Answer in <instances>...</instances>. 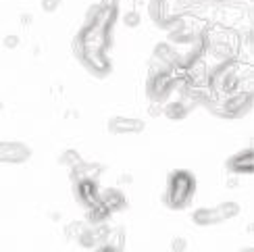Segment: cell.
Here are the masks:
<instances>
[{"mask_svg":"<svg viewBox=\"0 0 254 252\" xmlns=\"http://www.w3.org/2000/svg\"><path fill=\"white\" fill-rule=\"evenodd\" d=\"M125 25L127 27H137V25H140V17H137V13L125 15Z\"/></svg>","mask_w":254,"mask_h":252,"instance_id":"ffe728a7","label":"cell"},{"mask_svg":"<svg viewBox=\"0 0 254 252\" xmlns=\"http://www.w3.org/2000/svg\"><path fill=\"white\" fill-rule=\"evenodd\" d=\"M19 36L17 34H10V36H4V40H2V44H4V48H8V50H13V48H17L19 46Z\"/></svg>","mask_w":254,"mask_h":252,"instance_id":"ac0fdd59","label":"cell"},{"mask_svg":"<svg viewBox=\"0 0 254 252\" xmlns=\"http://www.w3.org/2000/svg\"><path fill=\"white\" fill-rule=\"evenodd\" d=\"M77 244L83 246V248H94V246H96V238H94L92 229H88V227L81 229V234L77 236Z\"/></svg>","mask_w":254,"mask_h":252,"instance_id":"4fadbf2b","label":"cell"},{"mask_svg":"<svg viewBox=\"0 0 254 252\" xmlns=\"http://www.w3.org/2000/svg\"><path fill=\"white\" fill-rule=\"evenodd\" d=\"M94 252H123V250L115 248V246H111V244H107V242H102V244H98V248L94 250Z\"/></svg>","mask_w":254,"mask_h":252,"instance_id":"44dd1931","label":"cell"},{"mask_svg":"<svg viewBox=\"0 0 254 252\" xmlns=\"http://www.w3.org/2000/svg\"><path fill=\"white\" fill-rule=\"evenodd\" d=\"M109 232H111V229H109L107 225H104V223L96 225V229H92V234H94V238H96V246H98V244H102V242H104V240H107Z\"/></svg>","mask_w":254,"mask_h":252,"instance_id":"9a60e30c","label":"cell"},{"mask_svg":"<svg viewBox=\"0 0 254 252\" xmlns=\"http://www.w3.org/2000/svg\"><path fill=\"white\" fill-rule=\"evenodd\" d=\"M104 242L115 246V248H119V250H123V246H125V232H123V229H111Z\"/></svg>","mask_w":254,"mask_h":252,"instance_id":"7c38bea8","label":"cell"},{"mask_svg":"<svg viewBox=\"0 0 254 252\" xmlns=\"http://www.w3.org/2000/svg\"><path fill=\"white\" fill-rule=\"evenodd\" d=\"M100 202L107 206L111 213H115V211H123L127 206V198L123 196L121 190H117V188H109V190L100 192Z\"/></svg>","mask_w":254,"mask_h":252,"instance_id":"277c9868","label":"cell"},{"mask_svg":"<svg viewBox=\"0 0 254 252\" xmlns=\"http://www.w3.org/2000/svg\"><path fill=\"white\" fill-rule=\"evenodd\" d=\"M242 252H252V248H246V250H242Z\"/></svg>","mask_w":254,"mask_h":252,"instance_id":"7402d4cb","label":"cell"},{"mask_svg":"<svg viewBox=\"0 0 254 252\" xmlns=\"http://www.w3.org/2000/svg\"><path fill=\"white\" fill-rule=\"evenodd\" d=\"M194 223L200 225V227H208V225H217L219 221H223V219L219 217L217 208H198L194 213Z\"/></svg>","mask_w":254,"mask_h":252,"instance_id":"ba28073f","label":"cell"},{"mask_svg":"<svg viewBox=\"0 0 254 252\" xmlns=\"http://www.w3.org/2000/svg\"><path fill=\"white\" fill-rule=\"evenodd\" d=\"M186 246H188V242L184 238H175L171 242V252H186Z\"/></svg>","mask_w":254,"mask_h":252,"instance_id":"d6986e66","label":"cell"},{"mask_svg":"<svg viewBox=\"0 0 254 252\" xmlns=\"http://www.w3.org/2000/svg\"><path fill=\"white\" fill-rule=\"evenodd\" d=\"M59 163L65 165V167H75L77 163H81V156L77 154V150H65V152L61 154Z\"/></svg>","mask_w":254,"mask_h":252,"instance_id":"5bb4252c","label":"cell"},{"mask_svg":"<svg viewBox=\"0 0 254 252\" xmlns=\"http://www.w3.org/2000/svg\"><path fill=\"white\" fill-rule=\"evenodd\" d=\"M31 150L21 142H0V163H23Z\"/></svg>","mask_w":254,"mask_h":252,"instance_id":"7a4b0ae2","label":"cell"},{"mask_svg":"<svg viewBox=\"0 0 254 252\" xmlns=\"http://www.w3.org/2000/svg\"><path fill=\"white\" fill-rule=\"evenodd\" d=\"M102 167L100 165H92V163H77L75 167H71V180L73 182H81V180H94L100 175Z\"/></svg>","mask_w":254,"mask_h":252,"instance_id":"8992f818","label":"cell"},{"mask_svg":"<svg viewBox=\"0 0 254 252\" xmlns=\"http://www.w3.org/2000/svg\"><path fill=\"white\" fill-rule=\"evenodd\" d=\"M83 227H86L83 223H71V225L67 227V238H69V240H77V236L81 234Z\"/></svg>","mask_w":254,"mask_h":252,"instance_id":"e0dca14e","label":"cell"},{"mask_svg":"<svg viewBox=\"0 0 254 252\" xmlns=\"http://www.w3.org/2000/svg\"><path fill=\"white\" fill-rule=\"evenodd\" d=\"M217 213L221 219H231V217H238L240 215V204L238 202H223L217 206Z\"/></svg>","mask_w":254,"mask_h":252,"instance_id":"8fae6325","label":"cell"},{"mask_svg":"<svg viewBox=\"0 0 254 252\" xmlns=\"http://www.w3.org/2000/svg\"><path fill=\"white\" fill-rule=\"evenodd\" d=\"M0 109H2V104H0Z\"/></svg>","mask_w":254,"mask_h":252,"instance_id":"603a6c76","label":"cell"},{"mask_svg":"<svg viewBox=\"0 0 254 252\" xmlns=\"http://www.w3.org/2000/svg\"><path fill=\"white\" fill-rule=\"evenodd\" d=\"M109 129L113 133H137L144 129V121L140 119H125V117H115L109 121Z\"/></svg>","mask_w":254,"mask_h":252,"instance_id":"5b68a950","label":"cell"},{"mask_svg":"<svg viewBox=\"0 0 254 252\" xmlns=\"http://www.w3.org/2000/svg\"><path fill=\"white\" fill-rule=\"evenodd\" d=\"M227 169L234 171V173H252V169H254L252 150L240 152V154L234 156V159H229V161H227Z\"/></svg>","mask_w":254,"mask_h":252,"instance_id":"52a82bcc","label":"cell"},{"mask_svg":"<svg viewBox=\"0 0 254 252\" xmlns=\"http://www.w3.org/2000/svg\"><path fill=\"white\" fill-rule=\"evenodd\" d=\"M111 217V211L107 206H104L102 202H96V204H92L88 206V215L86 219L92 223V225H100V223H107V219Z\"/></svg>","mask_w":254,"mask_h":252,"instance_id":"9c48e42d","label":"cell"},{"mask_svg":"<svg viewBox=\"0 0 254 252\" xmlns=\"http://www.w3.org/2000/svg\"><path fill=\"white\" fill-rule=\"evenodd\" d=\"M61 4H63V0H42V10L44 13H57Z\"/></svg>","mask_w":254,"mask_h":252,"instance_id":"2e32d148","label":"cell"},{"mask_svg":"<svg viewBox=\"0 0 254 252\" xmlns=\"http://www.w3.org/2000/svg\"><path fill=\"white\" fill-rule=\"evenodd\" d=\"M196 192V180L190 171H173L169 175L165 204L171 208H186Z\"/></svg>","mask_w":254,"mask_h":252,"instance_id":"6da1fadb","label":"cell"},{"mask_svg":"<svg viewBox=\"0 0 254 252\" xmlns=\"http://www.w3.org/2000/svg\"><path fill=\"white\" fill-rule=\"evenodd\" d=\"M163 113L167 115L169 119H184L188 115V107L184 102H171V104H167Z\"/></svg>","mask_w":254,"mask_h":252,"instance_id":"30bf717a","label":"cell"},{"mask_svg":"<svg viewBox=\"0 0 254 252\" xmlns=\"http://www.w3.org/2000/svg\"><path fill=\"white\" fill-rule=\"evenodd\" d=\"M75 198L77 202L83 204V206H92L100 202V190H98V184L94 180H81V182H75Z\"/></svg>","mask_w":254,"mask_h":252,"instance_id":"3957f363","label":"cell"}]
</instances>
